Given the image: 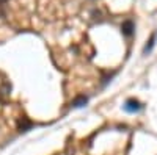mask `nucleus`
Segmentation results:
<instances>
[{
	"mask_svg": "<svg viewBox=\"0 0 157 155\" xmlns=\"http://www.w3.org/2000/svg\"><path fill=\"white\" fill-rule=\"evenodd\" d=\"M86 102H88V99H86L85 96H80V97H77V99L74 100V107L80 108V107H83V105H85Z\"/></svg>",
	"mask_w": 157,
	"mask_h": 155,
	"instance_id": "nucleus-3",
	"label": "nucleus"
},
{
	"mask_svg": "<svg viewBox=\"0 0 157 155\" xmlns=\"http://www.w3.org/2000/svg\"><path fill=\"white\" fill-rule=\"evenodd\" d=\"M143 107H141V103L138 102V100H135V99H129V100H126V103H124V110L127 111V113H137V111H140Z\"/></svg>",
	"mask_w": 157,
	"mask_h": 155,
	"instance_id": "nucleus-1",
	"label": "nucleus"
},
{
	"mask_svg": "<svg viewBox=\"0 0 157 155\" xmlns=\"http://www.w3.org/2000/svg\"><path fill=\"white\" fill-rule=\"evenodd\" d=\"M6 2V0H0V3H5Z\"/></svg>",
	"mask_w": 157,
	"mask_h": 155,
	"instance_id": "nucleus-6",
	"label": "nucleus"
},
{
	"mask_svg": "<svg viewBox=\"0 0 157 155\" xmlns=\"http://www.w3.org/2000/svg\"><path fill=\"white\" fill-rule=\"evenodd\" d=\"M30 127H32V122L27 121V118H22V119L19 121V128H21V132H27Z\"/></svg>",
	"mask_w": 157,
	"mask_h": 155,
	"instance_id": "nucleus-2",
	"label": "nucleus"
},
{
	"mask_svg": "<svg viewBox=\"0 0 157 155\" xmlns=\"http://www.w3.org/2000/svg\"><path fill=\"white\" fill-rule=\"evenodd\" d=\"M154 44H155V35H152V36H151V39H149V42L146 44V47H145V50H143V52H145V55H146V54H149V52L152 50V47H154Z\"/></svg>",
	"mask_w": 157,
	"mask_h": 155,
	"instance_id": "nucleus-4",
	"label": "nucleus"
},
{
	"mask_svg": "<svg viewBox=\"0 0 157 155\" xmlns=\"http://www.w3.org/2000/svg\"><path fill=\"white\" fill-rule=\"evenodd\" d=\"M123 30H124V33H126L127 36L132 35V22H126L124 27H123Z\"/></svg>",
	"mask_w": 157,
	"mask_h": 155,
	"instance_id": "nucleus-5",
	"label": "nucleus"
}]
</instances>
